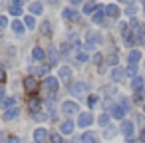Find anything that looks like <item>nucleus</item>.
I'll return each mask as SVG.
<instances>
[{"mask_svg": "<svg viewBox=\"0 0 145 143\" xmlns=\"http://www.w3.org/2000/svg\"><path fill=\"white\" fill-rule=\"evenodd\" d=\"M105 62H107V66L117 68V62H119V60H117V56H115V54H111V56H107V60H105Z\"/></svg>", "mask_w": 145, "mask_h": 143, "instance_id": "35", "label": "nucleus"}, {"mask_svg": "<svg viewBox=\"0 0 145 143\" xmlns=\"http://www.w3.org/2000/svg\"><path fill=\"white\" fill-rule=\"evenodd\" d=\"M32 117H34L36 121H46V119H48V113H46V111H38V113H32Z\"/></svg>", "mask_w": 145, "mask_h": 143, "instance_id": "34", "label": "nucleus"}, {"mask_svg": "<svg viewBox=\"0 0 145 143\" xmlns=\"http://www.w3.org/2000/svg\"><path fill=\"white\" fill-rule=\"evenodd\" d=\"M60 109H62V113H66V115H72V113L80 111V105H78L76 101H64Z\"/></svg>", "mask_w": 145, "mask_h": 143, "instance_id": "4", "label": "nucleus"}, {"mask_svg": "<svg viewBox=\"0 0 145 143\" xmlns=\"http://www.w3.org/2000/svg\"><path fill=\"white\" fill-rule=\"evenodd\" d=\"M76 60H78L80 64H86V62H88V54H86V52H78V54H76Z\"/></svg>", "mask_w": 145, "mask_h": 143, "instance_id": "37", "label": "nucleus"}, {"mask_svg": "<svg viewBox=\"0 0 145 143\" xmlns=\"http://www.w3.org/2000/svg\"><path fill=\"white\" fill-rule=\"evenodd\" d=\"M113 105H115V103H113V99H111V97H109V95H107V97H105V99H103V107H105V109H111V107H113Z\"/></svg>", "mask_w": 145, "mask_h": 143, "instance_id": "39", "label": "nucleus"}, {"mask_svg": "<svg viewBox=\"0 0 145 143\" xmlns=\"http://www.w3.org/2000/svg\"><path fill=\"white\" fill-rule=\"evenodd\" d=\"M139 141L145 143V129H141V133H139Z\"/></svg>", "mask_w": 145, "mask_h": 143, "instance_id": "49", "label": "nucleus"}, {"mask_svg": "<svg viewBox=\"0 0 145 143\" xmlns=\"http://www.w3.org/2000/svg\"><path fill=\"white\" fill-rule=\"evenodd\" d=\"M119 105H121V107H125V109L129 111V107H131V101H129L127 97H121V103H119Z\"/></svg>", "mask_w": 145, "mask_h": 143, "instance_id": "42", "label": "nucleus"}, {"mask_svg": "<svg viewBox=\"0 0 145 143\" xmlns=\"http://www.w3.org/2000/svg\"><path fill=\"white\" fill-rule=\"evenodd\" d=\"M28 10H30L32 14H42V10H44V6H42V2H32V4L28 6Z\"/></svg>", "mask_w": 145, "mask_h": 143, "instance_id": "25", "label": "nucleus"}, {"mask_svg": "<svg viewBox=\"0 0 145 143\" xmlns=\"http://www.w3.org/2000/svg\"><path fill=\"white\" fill-rule=\"evenodd\" d=\"M125 113H127V109H125V107H121L119 103H115V105L109 109V115H111L113 119H125Z\"/></svg>", "mask_w": 145, "mask_h": 143, "instance_id": "5", "label": "nucleus"}, {"mask_svg": "<svg viewBox=\"0 0 145 143\" xmlns=\"http://www.w3.org/2000/svg\"><path fill=\"white\" fill-rule=\"evenodd\" d=\"M143 78L141 76H135V78H131V89L133 91H139V89H143Z\"/></svg>", "mask_w": 145, "mask_h": 143, "instance_id": "18", "label": "nucleus"}, {"mask_svg": "<svg viewBox=\"0 0 145 143\" xmlns=\"http://www.w3.org/2000/svg\"><path fill=\"white\" fill-rule=\"evenodd\" d=\"M135 12H137V10H135V6H133V4H131V6H127V10H125V14H127V16H135Z\"/></svg>", "mask_w": 145, "mask_h": 143, "instance_id": "45", "label": "nucleus"}, {"mask_svg": "<svg viewBox=\"0 0 145 143\" xmlns=\"http://www.w3.org/2000/svg\"><path fill=\"white\" fill-rule=\"evenodd\" d=\"M6 26H8V18L6 16H0V32H2Z\"/></svg>", "mask_w": 145, "mask_h": 143, "instance_id": "41", "label": "nucleus"}, {"mask_svg": "<svg viewBox=\"0 0 145 143\" xmlns=\"http://www.w3.org/2000/svg\"><path fill=\"white\" fill-rule=\"evenodd\" d=\"M28 109H30L32 113L42 111V101H40L38 97H30V99H28Z\"/></svg>", "mask_w": 145, "mask_h": 143, "instance_id": "10", "label": "nucleus"}, {"mask_svg": "<svg viewBox=\"0 0 145 143\" xmlns=\"http://www.w3.org/2000/svg\"><path fill=\"white\" fill-rule=\"evenodd\" d=\"M88 105H89V107L97 105V95H91V97H88Z\"/></svg>", "mask_w": 145, "mask_h": 143, "instance_id": "44", "label": "nucleus"}, {"mask_svg": "<svg viewBox=\"0 0 145 143\" xmlns=\"http://www.w3.org/2000/svg\"><path fill=\"white\" fill-rule=\"evenodd\" d=\"M141 58H143V54H141L139 50H131V52H129V56H127L129 64H137V62H139Z\"/></svg>", "mask_w": 145, "mask_h": 143, "instance_id": "19", "label": "nucleus"}, {"mask_svg": "<svg viewBox=\"0 0 145 143\" xmlns=\"http://www.w3.org/2000/svg\"><path fill=\"white\" fill-rule=\"evenodd\" d=\"M34 72H38L40 76L48 78V72H50V64H44V66H40V68H38V70H34Z\"/></svg>", "mask_w": 145, "mask_h": 143, "instance_id": "32", "label": "nucleus"}, {"mask_svg": "<svg viewBox=\"0 0 145 143\" xmlns=\"http://www.w3.org/2000/svg\"><path fill=\"white\" fill-rule=\"evenodd\" d=\"M119 14H121L119 6H115V4H107V6H105V16H109V18H119Z\"/></svg>", "mask_w": 145, "mask_h": 143, "instance_id": "12", "label": "nucleus"}, {"mask_svg": "<svg viewBox=\"0 0 145 143\" xmlns=\"http://www.w3.org/2000/svg\"><path fill=\"white\" fill-rule=\"evenodd\" d=\"M137 121H139V125H143V129H145V117H143V115H139V117H137Z\"/></svg>", "mask_w": 145, "mask_h": 143, "instance_id": "48", "label": "nucleus"}, {"mask_svg": "<svg viewBox=\"0 0 145 143\" xmlns=\"http://www.w3.org/2000/svg\"><path fill=\"white\" fill-rule=\"evenodd\" d=\"M0 105L6 107V109H12V107H16V97H4Z\"/></svg>", "mask_w": 145, "mask_h": 143, "instance_id": "24", "label": "nucleus"}, {"mask_svg": "<svg viewBox=\"0 0 145 143\" xmlns=\"http://www.w3.org/2000/svg\"><path fill=\"white\" fill-rule=\"evenodd\" d=\"M101 91H103V93H113V91H115V89H113V87H103V89H101Z\"/></svg>", "mask_w": 145, "mask_h": 143, "instance_id": "50", "label": "nucleus"}, {"mask_svg": "<svg viewBox=\"0 0 145 143\" xmlns=\"http://www.w3.org/2000/svg\"><path fill=\"white\" fill-rule=\"evenodd\" d=\"M95 8H97L95 0H89V2H86V6H84V14H93Z\"/></svg>", "mask_w": 145, "mask_h": 143, "instance_id": "23", "label": "nucleus"}, {"mask_svg": "<svg viewBox=\"0 0 145 143\" xmlns=\"http://www.w3.org/2000/svg\"><path fill=\"white\" fill-rule=\"evenodd\" d=\"M2 99H4V89L0 87V103H2Z\"/></svg>", "mask_w": 145, "mask_h": 143, "instance_id": "52", "label": "nucleus"}, {"mask_svg": "<svg viewBox=\"0 0 145 143\" xmlns=\"http://www.w3.org/2000/svg\"><path fill=\"white\" fill-rule=\"evenodd\" d=\"M143 113H145V105H143Z\"/></svg>", "mask_w": 145, "mask_h": 143, "instance_id": "59", "label": "nucleus"}, {"mask_svg": "<svg viewBox=\"0 0 145 143\" xmlns=\"http://www.w3.org/2000/svg\"><path fill=\"white\" fill-rule=\"evenodd\" d=\"M40 30H42V34H46V36H50L52 34V24L46 20V22H42V26H40Z\"/></svg>", "mask_w": 145, "mask_h": 143, "instance_id": "30", "label": "nucleus"}, {"mask_svg": "<svg viewBox=\"0 0 145 143\" xmlns=\"http://www.w3.org/2000/svg\"><path fill=\"white\" fill-rule=\"evenodd\" d=\"M109 119H111L109 113H101V115L97 117V123H99L101 127H107V125H109Z\"/></svg>", "mask_w": 145, "mask_h": 143, "instance_id": "27", "label": "nucleus"}, {"mask_svg": "<svg viewBox=\"0 0 145 143\" xmlns=\"http://www.w3.org/2000/svg\"><path fill=\"white\" fill-rule=\"evenodd\" d=\"M24 26H26L28 30H34V28H36V20H34V16H26V18H24Z\"/></svg>", "mask_w": 145, "mask_h": 143, "instance_id": "29", "label": "nucleus"}, {"mask_svg": "<svg viewBox=\"0 0 145 143\" xmlns=\"http://www.w3.org/2000/svg\"><path fill=\"white\" fill-rule=\"evenodd\" d=\"M60 87V78H54V76H48L44 78V89L50 91V93H56Z\"/></svg>", "mask_w": 145, "mask_h": 143, "instance_id": "3", "label": "nucleus"}, {"mask_svg": "<svg viewBox=\"0 0 145 143\" xmlns=\"http://www.w3.org/2000/svg\"><path fill=\"white\" fill-rule=\"evenodd\" d=\"M48 139V131L44 129V127H38L36 131H34V143H44Z\"/></svg>", "mask_w": 145, "mask_h": 143, "instance_id": "11", "label": "nucleus"}, {"mask_svg": "<svg viewBox=\"0 0 145 143\" xmlns=\"http://www.w3.org/2000/svg\"><path fill=\"white\" fill-rule=\"evenodd\" d=\"M10 14H12V16H20V14H22V6H18V4H10Z\"/></svg>", "mask_w": 145, "mask_h": 143, "instance_id": "33", "label": "nucleus"}, {"mask_svg": "<svg viewBox=\"0 0 145 143\" xmlns=\"http://www.w3.org/2000/svg\"><path fill=\"white\" fill-rule=\"evenodd\" d=\"M18 113H20V109H18V107L6 109V111H4V119H6V121H12V119H16V117H18Z\"/></svg>", "mask_w": 145, "mask_h": 143, "instance_id": "20", "label": "nucleus"}, {"mask_svg": "<svg viewBox=\"0 0 145 143\" xmlns=\"http://www.w3.org/2000/svg\"><path fill=\"white\" fill-rule=\"evenodd\" d=\"M46 2H48V4H52V6H56V4H58V0H46Z\"/></svg>", "mask_w": 145, "mask_h": 143, "instance_id": "55", "label": "nucleus"}, {"mask_svg": "<svg viewBox=\"0 0 145 143\" xmlns=\"http://www.w3.org/2000/svg\"><path fill=\"white\" fill-rule=\"evenodd\" d=\"M129 28H131V34H133V38H135V42H143V36H145V24L143 22H139L137 18H131L129 20Z\"/></svg>", "mask_w": 145, "mask_h": 143, "instance_id": "1", "label": "nucleus"}, {"mask_svg": "<svg viewBox=\"0 0 145 143\" xmlns=\"http://www.w3.org/2000/svg\"><path fill=\"white\" fill-rule=\"evenodd\" d=\"M12 4H18V6H22V0H12Z\"/></svg>", "mask_w": 145, "mask_h": 143, "instance_id": "57", "label": "nucleus"}, {"mask_svg": "<svg viewBox=\"0 0 145 143\" xmlns=\"http://www.w3.org/2000/svg\"><path fill=\"white\" fill-rule=\"evenodd\" d=\"M125 143H139V141H137V139H133V137H129V139H127Z\"/></svg>", "mask_w": 145, "mask_h": 143, "instance_id": "53", "label": "nucleus"}, {"mask_svg": "<svg viewBox=\"0 0 145 143\" xmlns=\"http://www.w3.org/2000/svg\"><path fill=\"white\" fill-rule=\"evenodd\" d=\"M70 78H72V70H70L68 66H62V68H60V80L68 82Z\"/></svg>", "mask_w": 145, "mask_h": 143, "instance_id": "22", "label": "nucleus"}, {"mask_svg": "<svg viewBox=\"0 0 145 143\" xmlns=\"http://www.w3.org/2000/svg\"><path fill=\"white\" fill-rule=\"evenodd\" d=\"M72 52V46L70 44H62V50H60V54H70Z\"/></svg>", "mask_w": 145, "mask_h": 143, "instance_id": "43", "label": "nucleus"}, {"mask_svg": "<svg viewBox=\"0 0 145 143\" xmlns=\"http://www.w3.org/2000/svg\"><path fill=\"white\" fill-rule=\"evenodd\" d=\"M24 28H26V26H24L22 22H18V20H12V30H14L16 34H24Z\"/></svg>", "mask_w": 145, "mask_h": 143, "instance_id": "28", "label": "nucleus"}, {"mask_svg": "<svg viewBox=\"0 0 145 143\" xmlns=\"http://www.w3.org/2000/svg\"><path fill=\"white\" fill-rule=\"evenodd\" d=\"M4 80H6V74H4L2 68H0V82H4Z\"/></svg>", "mask_w": 145, "mask_h": 143, "instance_id": "51", "label": "nucleus"}, {"mask_svg": "<svg viewBox=\"0 0 145 143\" xmlns=\"http://www.w3.org/2000/svg\"><path fill=\"white\" fill-rule=\"evenodd\" d=\"M88 91H89V87H88V84H86V82H76V84H72V86H70V93H72V95H76V97H86V95H88Z\"/></svg>", "mask_w": 145, "mask_h": 143, "instance_id": "2", "label": "nucleus"}, {"mask_svg": "<svg viewBox=\"0 0 145 143\" xmlns=\"http://www.w3.org/2000/svg\"><path fill=\"white\" fill-rule=\"evenodd\" d=\"M125 76L135 78V76H137V64H129V66H127V70H125Z\"/></svg>", "mask_w": 145, "mask_h": 143, "instance_id": "31", "label": "nucleus"}, {"mask_svg": "<svg viewBox=\"0 0 145 143\" xmlns=\"http://www.w3.org/2000/svg\"><path fill=\"white\" fill-rule=\"evenodd\" d=\"M70 2H72V4L76 6V4H82V2H84V0H70Z\"/></svg>", "mask_w": 145, "mask_h": 143, "instance_id": "54", "label": "nucleus"}, {"mask_svg": "<svg viewBox=\"0 0 145 143\" xmlns=\"http://www.w3.org/2000/svg\"><path fill=\"white\" fill-rule=\"evenodd\" d=\"M135 99H137V101H143V99H145V87L139 89V91H135Z\"/></svg>", "mask_w": 145, "mask_h": 143, "instance_id": "40", "label": "nucleus"}, {"mask_svg": "<svg viewBox=\"0 0 145 143\" xmlns=\"http://www.w3.org/2000/svg\"><path fill=\"white\" fill-rule=\"evenodd\" d=\"M103 18H105V8L97 6V8H95V12L91 14V22H93V24H101V22H103Z\"/></svg>", "mask_w": 145, "mask_h": 143, "instance_id": "8", "label": "nucleus"}, {"mask_svg": "<svg viewBox=\"0 0 145 143\" xmlns=\"http://www.w3.org/2000/svg\"><path fill=\"white\" fill-rule=\"evenodd\" d=\"M62 16H64L66 20H70V22H74V20H78V18H80V14H78V10H74V8H64V12H62Z\"/></svg>", "mask_w": 145, "mask_h": 143, "instance_id": "13", "label": "nucleus"}, {"mask_svg": "<svg viewBox=\"0 0 145 143\" xmlns=\"http://www.w3.org/2000/svg\"><path fill=\"white\" fill-rule=\"evenodd\" d=\"M117 131H119L117 127H113V125H107V127H105V131H103V137H105V139H113V137L117 135Z\"/></svg>", "mask_w": 145, "mask_h": 143, "instance_id": "21", "label": "nucleus"}, {"mask_svg": "<svg viewBox=\"0 0 145 143\" xmlns=\"http://www.w3.org/2000/svg\"><path fill=\"white\" fill-rule=\"evenodd\" d=\"M48 60H50V66H56L60 62V52L56 48H50L48 50Z\"/></svg>", "mask_w": 145, "mask_h": 143, "instance_id": "15", "label": "nucleus"}, {"mask_svg": "<svg viewBox=\"0 0 145 143\" xmlns=\"http://www.w3.org/2000/svg\"><path fill=\"white\" fill-rule=\"evenodd\" d=\"M48 137H50V143H64L62 137H60V131H56V133H52V135H48Z\"/></svg>", "mask_w": 145, "mask_h": 143, "instance_id": "36", "label": "nucleus"}, {"mask_svg": "<svg viewBox=\"0 0 145 143\" xmlns=\"http://www.w3.org/2000/svg\"><path fill=\"white\" fill-rule=\"evenodd\" d=\"M111 80H113V82L125 80V70H123V68H113V70H111Z\"/></svg>", "mask_w": 145, "mask_h": 143, "instance_id": "16", "label": "nucleus"}, {"mask_svg": "<svg viewBox=\"0 0 145 143\" xmlns=\"http://www.w3.org/2000/svg\"><path fill=\"white\" fill-rule=\"evenodd\" d=\"M121 2H125V4H129V6H131V4L135 2V0H121Z\"/></svg>", "mask_w": 145, "mask_h": 143, "instance_id": "56", "label": "nucleus"}, {"mask_svg": "<svg viewBox=\"0 0 145 143\" xmlns=\"http://www.w3.org/2000/svg\"><path fill=\"white\" fill-rule=\"evenodd\" d=\"M6 143H18V137H16V135H10V137L6 139Z\"/></svg>", "mask_w": 145, "mask_h": 143, "instance_id": "47", "label": "nucleus"}, {"mask_svg": "<svg viewBox=\"0 0 145 143\" xmlns=\"http://www.w3.org/2000/svg\"><path fill=\"white\" fill-rule=\"evenodd\" d=\"M32 58H34L36 62H42V60H44V50H42L40 46H36V48L32 50Z\"/></svg>", "mask_w": 145, "mask_h": 143, "instance_id": "26", "label": "nucleus"}, {"mask_svg": "<svg viewBox=\"0 0 145 143\" xmlns=\"http://www.w3.org/2000/svg\"><path fill=\"white\" fill-rule=\"evenodd\" d=\"M74 131V121L72 119H66L62 125H60V133H64V135H70Z\"/></svg>", "mask_w": 145, "mask_h": 143, "instance_id": "17", "label": "nucleus"}, {"mask_svg": "<svg viewBox=\"0 0 145 143\" xmlns=\"http://www.w3.org/2000/svg\"><path fill=\"white\" fill-rule=\"evenodd\" d=\"M99 42H101V34H99V32H86V44L95 46V44H99Z\"/></svg>", "mask_w": 145, "mask_h": 143, "instance_id": "9", "label": "nucleus"}, {"mask_svg": "<svg viewBox=\"0 0 145 143\" xmlns=\"http://www.w3.org/2000/svg\"><path fill=\"white\" fill-rule=\"evenodd\" d=\"M91 123H93V115H91L89 111L80 113V117H78V125H80V127H89Z\"/></svg>", "mask_w": 145, "mask_h": 143, "instance_id": "6", "label": "nucleus"}, {"mask_svg": "<svg viewBox=\"0 0 145 143\" xmlns=\"http://www.w3.org/2000/svg\"><path fill=\"white\" fill-rule=\"evenodd\" d=\"M143 10H145V0H143Z\"/></svg>", "mask_w": 145, "mask_h": 143, "instance_id": "58", "label": "nucleus"}, {"mask_svg": "<svg viewBox=\"0 0 145 143\" xmlns=\"http://www.w3.org/2000/svg\"><path fill=\"white\" fill-rule=\"evenodd\" d=\"M82 141H84V143H99V137H97V133H93V131H86V133L82 135Z\"/></svg>", "mask_w": 145, "mask_h": 143, "instance_id": "14", "label": "nucleus"}, {"mask_svg": "<svg viewBox=\"0 0 145 143\" xmlns=\"http://www.w3.org/2000/svg\"><path fill=\"white\" fill-rule=\"evenodd\" d=\"M91 60H93V64H101V62H103V56H101V54H93Z\"/></svg>", "mask_w": 145, "mask_h": 143, "instance_id": "46", "label": "nucleus"}, {"mask_svg": "<svg viewBox=\"0 0 145 143\" xmlns=\"http://www.w3.org/2000/svg\"><path fill=\"white\" fill-rule=\"evenodd\" d=\"M24 86H26L28 89H34V87H36V82H34V78H26V80H24Z\"/></svg>", "mask_w": 145, "mask_h": 143, "instance_id": "38", "label": "nucleus"}, {"mask_svg": "<svg viewBox=\"0 0 145 143\" xmlns=\"http://www.w3.org/2000/svg\"><path fill=\"white\" fill-rule=\"evenodd\" d=\"M119 131H121V133H123V135H125V137L129 139V137L133 135V131H135V125H133L131 121L123 119V121H121V127H119Z\"/></svg>", "mask_w": 145, "mask_h": 143, "instance_id": "7", "label": "nucleus"}]
</instances>
